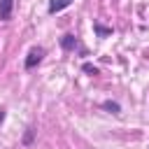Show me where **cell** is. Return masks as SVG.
<instances>
[{
	"label": "cell",
	"mask_w": 149,
	"mask_h": 149,
	"mask_svg": "<svg viewBox=\"0 0 149 149\" xmlns=\"http://www.w3.org/2000/svg\"><path fill=\"white\" fill-rule=\"evenodd\" d=\"M44 54H47V51H44V47H33V49L28 51L26 63H23V65H26V70H33V68H35V65L44 58Z\"/></svg>",
	"instance_id": "1"
},
{
	"label": "cell",
	"mask_w": 149,
	"mask_h": 149,
	"mask_svg": "<svg viewBox=\"0 0 149 149\" xmlns=\"http://www.w3.org/2000/svg\"><path fill=\"white\" fill-rule=\"evenodd\" d=\"M12 7H14V0H0V21H9Z\"/></svg>",
	"instance_id": "2"
},
{
	"label": "cell",
	"mask_w": 149,
	"mask_h": 149,
	"mask_svg": "<svg viewBox=\"0 0 149 149\" xmlns=\"http://www.w3.org/2000/svg\"><path fill=\"white\" fill-rule=\"evenodd\" d=\"M72 0H49V14H56V12H63L65 7H70Z\"/></svg>",
	"instance_id": "3"
},
{
	"label": "cell",
	"mask_w": 149,
	"mask_h": 149,
	"mask_svg": "<svg viewBox=\"0 0 149 149\" xmlns=\"http://www.w3.org/2000/svg\"><path fill=\"white\" fill-rule=\"evenodd\" d=\"M61 47H63L65 51H72V49L79 47V42H77L74 35H63V37H61Z\"/></svg>",
	"instance_id": "4"
},
{
	"label": "cell",
	"mask_w": 149,
	"mask_h": 149,
	"mask_svg": "<svg viewBox=\"0 0 149 149\" xmlns=\"http://www.w3.org/2000/svg\"><path fill=\"white\" fill-rule=\"evenodd\" d=\"M93 30L98 33V37H107V35H112V28H105V26H100L98 21H93Z\"/></svg>",
	"instance_id": "5"
},
{
	"label": "cell",
	"mask_w": 149,
	"mask_h": 149,
	"mask_svg": "<svg viewBox=\"0 0 149 149\" xmlns=\"http://www.w3.org/2000/svg\"><path fill=\"white\" fill-rule=\"evenodd\" d=\"M102 107H105V109H109V112H114V114H119V112H121V105H119V102H114V100H105V102H102Z\"/></svg>",
	"instance_id": "6"
},
{
	"label": "cell",
	"mask_w": 149,
	"mask_h": 149,
	"mask_svg": "<svg viewBox=\"0 0 149 149\" xmlns=\"http://www.w3.org/2000/svg\"><path fill=\"white\" fill-rule=\"evenodd\" d=\"M84 72H88V74H98L100 70H98L93 63H84Z\"/></svg>",
	"instance_id": "7"
},
{
	"label": "cell",
	"mask_w": 149,
	"mask_h": 149,
	"mask_svg": "<svg viewBox=\"0 0 149 149\" xmlns=\"http://www.w3.org/2000/svg\"><path fill=\"white\" fill-rule=\"evenodd\" d=\"M33 135H35V130L28 128V133H26V137H23V144H30V142H33Z\"/></svg>",
	"instance_id": "8"
},
{
	"label": "cell",
	"mask_w": 149,
	"mask_h": 149,
	"mask_svg": "<svg viewBox=\"0 0 149 149\" xmlns=\"http://www.w3.org/2000/svg\"><path fill=\"white\" fill-rule=\"evenodd\" d=\"M5 121V109H0V123Z\"/></svg>",
	"instance_id": "9"
}]
</instances>
